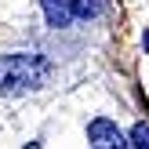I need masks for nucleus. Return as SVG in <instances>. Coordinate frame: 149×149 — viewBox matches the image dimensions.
Listing matches in <instances>:
<instances>
[{
    "label": "nucleus",
    "instance_id": "obj_5",
    "mask_svg": "<svg viewBox=\"0 0 149 149\" xmlns=\"http://www.w3.org/2000/svg\"><path fill=\"white\" fill-rule=\"evenodd\" d=\"M131 146L149 149V124H135V131H131Z\"/></svg>",
    "mask_w": 149,
    "mask_h": 149
},
{
    "label": "nucleus",
    "instance_id": "obj_3",
    "mask_svg": "<svg viewBox=\"0 0 149 149\" xmlns=\"http://www.w3.org/2000/svg\"><path fill=\"white\" fill-rule=\"evenodd\" d=\"M40 7H44L47 26H55V29L69 26V22L77 18V15H73V0H40Z\"/></svg>",
    "mask_w": 149,
    "mask_h": 149
},
{
    "label": "nucleus",
    "instance_id": "obj_4",
    "mask_svg": "<svg viewBox=\"0 0 149 149\" xmlns=\"http://www.w3.org/2000/svg\"><path fill=\"white\" fill-rule=\"evenodd\" d=\"M106 11V0H73V15L77 18H98V15Z\"/></svg>",
    "mask_w": 149,
    "mask_h": 149
},
{
    "label": "nucleus",
    "instance_id": "obj_2",
    "mask_svg": "<svg viewBox=\"0 0 149 149\" xmlns=\"http://www.w3.org/2000/svg\"><path fill=\"white\" fill-rule=\"evenodd\" d=\"M87 138H91V146H98V149H124V146H131V142H124L120 127H116L113 120H106V116H98V120L87 124Z\"/></svg>",
    "mask_w": 149,
    "mask_h": 149
},
{
    "label": "nucleus",
    "instance_id": "obj_1",
    "mask_svg": "<svg viewBox=\"0 0 149 149\" xmlns=\"http://www.w3.org/2000/svg\"><path fill=\"white\" fill-rule=\"evenodd\" d=\"M51 65L44 55H4L0 58V95L15 98V95L36 91L47 80Z\"/></svg>",
    "mask_w": 149,
    "mask_h": 149
}]
</instances>
